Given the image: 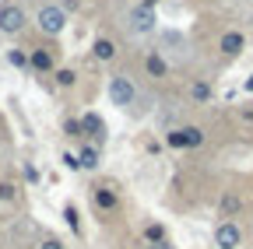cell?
Segmentation results:
<instances>
[{"label": "cell", "mask_w": 253, "mask_h": 249, "mask_svg": "<svg viewBox=\"0 0 253 249\" xmlns=\"http://www.w3.org/2000/svg\"><path fill=\"white\" fill-rule=\"evenodd\" d=\"M155 25H158V18H155V11L144 7V4L130 7V14H126V28H130L134 36H148V32H155Z\"/></svg>", "instance_id": "cell-1"}, {"label": "cell", "mask_w": 253, "mask_h": 249, "mask_svg": "<svg viewBox=\"0 0 253 249\" xmlns=\"http://www.w3.org/2000/svg\"><path fill=\"white\" fill-rule=\"evenodd\" d=\"M36 21H39V28H42L46 36H60L63 28H67V14H63V7H53V4L39 7Z\"/></svg>", "instance_id": "cell-2"}, {"label": "cell", "mask_w": 253, "mask_h": 249, "mask_svg": "<svg viewBox=\"0 0 253 249\" xmlns=\"http://www.w3.org/2000/svg\"><path fill=\"white\" fill-rule=\"evenodd\" d=\"M109 99H113V106H120V109L134 106V99H137L134 81H130V77H123V74H116V77L109 81Z\"/></svg>", "instance_id": "cell-3"}, {"label": "cell", "mask_w": 253, "mask_h": 249, "mask_svg": "<svg viewBox=\"0 0 253 249\" xmlns=\"http://www.w3.org/2000/svg\"><path fill=\"white\" fill-rule=\"evenodd\" d=\"M21 28H25V11L18 4H4V7H0V32H4V36H18Z\"/></svg>", "instance_id": "cell-4"}, {"label": "cell", "mask_w": 253, "mask_h": 249, "mask_svg": "<svg viewBox=\"0 0 253 249\" xmlns=\"http://www.w3.org/2000/svg\"><path fill=\"white\" fill-rule=\"evenodd\" d=\"M166 141H169V147H201L204 144V130L201 127H179Z\"/></svg>", "instance_id": "cell-5"}, {"label": "cell", "mask_w": 253, "mask_h": 249, "mask_svg": "<svg viewBox=\"0 0 253 249\" xmlns=\"http://www.w3.org/2000/svg\"><path fill=\"white\" fill-rule=\"evenodd\" d=\"M239 242H243V232H239L236 221H221L214 228V246L218 249H239Z\"/></svg>", "instance_id": "cell-6"}, {"label": "cell", "mask_w": 253, "mask_h": 249, "mask_svg": "<svg viewBox=\"0 0 253 249\" xmlns=\"http://www.w3.org/2000/svg\"><path fill=\"white\" fill-rule=\"evenodd\" d=\"M218 46H221V53H225V56H236V53H243V46H246V36H243V32H225Z\"/></svg>", "instance_id": "cell-7"}, {"label": "cell", "mask_w": 253, "mask_h": 249, "mask_svg": "<svg viewBox=\"0 0 253 249\" xmlns=\"http://www.w3.org/2000/svg\"><path fill=\"white\" fill-rule=\"evenodd\" d=\"M81 130H84V134H91V137H99V141H102V137H106V123H102L99 116H95V112H88V116L81 119Z\"/></svg>", "instance_id": "cell-8"}, {"label": "cell", "mask_w": 253, "mask_h": 249, "mask_svg": "<svg viewBox=\"0 0 253 249\" xmlns=\"http://www.w3.org/2000/svg\"><path fill=\"white\" fill-rule=\"evenodd\" d=\"M144 71H148L151 77H166V74H169V64H166V60L158 56V53H148V60H144Z\"/></svg>", "instance_id": "cell-9"}, {"label": "cell", "mask_w": 253, "mask_h": 249, "mask_svg": "<svg viewBox=\"0 0 253 249\" xmlns=\"http://www.w3.org/2000/svg\"><path fill=\"white\" fill-rule=\"evenodd\" d=\"M95 204H99L102 211H116V193L109 190V186H95Z\"/></svg>", "instance_id": "cell-10"}, {"label": "cell", "mask_w": 253, "mask_h": 249, "mask_svg": "<svg viewBox=\"0 0 253 249\" xmlns=\"http://www.w3.org/2000/svg\"><path fill=\"white\" fill-rule=\"evenodd\" d=\"M78 165H81V169H99V147H81Z\"/></svg>", "instance_id": "cell-11"}, {"label": "cell", "mask_w": 253, "mask_h": 249, "mask_svg": "<svg viewBox=\"0 0 253 249\" xmlns=\"http://www.w3.org/2000/svg\"><path fill=\"white\" fill-rule=\"evenodd\" d=\"M32 67H36V71H53V56L46 53V49H36V53H32Z\"/></svg>", "instance_id": "cell-12"}, {"label": "cell", "mask_w": 253, "mask_h": 249, "mask_svg": "<svg viewBox=\"0 0 253 249\" xmlns=\"http://www.w3.org/2000/svg\"><path fill=\"white\" fill-rule=\"evenodd\" d=\"M190 99H194V102H208L211 99V84L208 81H194V84H190Z\"/></svg>", "instance_id": "cell-13"}, {"label": "cell", "mask_w": 253, "mask_h": 249, "mask_svg": "<svg viewBox=\"0 0 253 249\" xmlns=\"http://www.w3.org/2000/svg\"><path fill=\"white\" fill-rule=\"evenodd\" d=\"M91 49H95V56H99V60H113V56H116V46H113L109 39H95Z\"/></svg>", "instance_id": "cell-14"}, {"label": "cell", "mask_w": 253, "mask_h": 249, "mask_svg": "<svg viewBox=\"0 0 253 249\" xmlns=\"http://www.w3.org/2000/svg\"><path fill=\"white\" fill-rule=\"evenodd\" d=\"M144 239H148L151 246H155V242H162V239H166V228H162V225H148V232H144Z\"/></svg>", "instance_id": "cell-15"}, {"label": "cell", "mask_w": 253, "mask_h": 249, "mask_svg": "<svg viewBox=\"0 0 253 249\" xmlns=\"http://www.w3.org/2000/svg\"><path fill=\"white\" fill-rule=\"evenodd\" d=\"M221 211H225V214H236V211H239V197L225 193V197H221Z\"/></svg>", "instance_id": "cell-16"}, {"label": "cell", "mask_w": 253, "mask_h": 249, "mask_svg": "<svg viewBox=\"0 0 253 249\" xmlns=\"http://www.w3.org/2000/svg\"><path fill=\"white\" fill-rule=\"evenodd\" d=\"M7 60H11V64H14V67H21V71H25V67L32 64V60H28L25 53H18V49H11V53H7Z\"/></svg>", "instance_id": "cell-17"}, {"label": "cell", "mask_w": 253, "mask_h": 249, "mask_svg": "<svg viewBox=\"0 0 253 249\" xmlns=\"http://www.w3.org/2000/svg\"><path fill=\"white\" fill-rule=\"evenodd\" d=\"M56 81H60L63 88H71V84L78 81V74H74V71H60V74H56Z\"/></svg>", "instance_id": "cell-18"}, {"label": "cell", "mask_w": 253, "mask_h": 249, "mask_svg": "<svg viewBox=\"0 0 253 249\" xmlns=\"http://www.w3.org/2000/svg\"><path fill=\"white\" fill-rule=\"evenodd\" d=\"M67 134L71 137H81L84 130H81V119H67Z\"/></svg>", "instance_id": "cell-19"}, {"label": "cell", "mask_w": 253, "mask_h": 249, "mask_svg": "<svg viewBox=\"0 0 253 249\" xmlns=\"http://www.w3.org/2000/svg\"><path fill=\"white\" fill-rule=\"evenodd\" d=\"M63 217H67V225L78 232V211H74V207H67V211H63Z\"/></svg>", "instance_id": "cell-20"}, {"label": "cell", "mask_w": 253, "mask_h": 249, "mask_svg": "<svg viewBox=\"0 0 253 249\" xmlns=\"http://www.w3.org/2000/svg\"><path fill=\"white\" fill-rule=\"evenodd\" d=\"M0 200H14V186H11V182L0 186Z\"/></svg>", "instance_id": "cell-21"}, {"label": "cell", "mask_w": 253, "mask_h": 249, "mask_svg": "<svg viewBox=\"0 0 253 249\" xmlns=\"http://www.w3.org/2000/svg\"><path fill=\"white\" fill-rule=\"evenodd\" d=\"M63 165H67V169H81L78 165V154H63Z\"/></svg>", "instance_id": "cell-22"}, {"label": "cell", "mask_w": 253, "mask_h": 249, "mask_svg": "<svg viewBox=\"0 0 253 249\" xmlns=\"http://www.w3.org/2000/svg\"><path fill=\"white\" fill-rule=\"evenodd\" d=\"M39 249H63V242H60V239H46Z\"/></svg>", "instance_id": "cell-23"}, {"label": "cell", "mask_w": 253, "mask_h": 249, "mask_svg": "<svg viewBox=\"0 0 253 249\" xmlns=\"http://www.w3.org/2000/svg\"><path fill=\"white\" fill-rule=\"evenodd\" d=\"M148 249H176V246H172V242H166V239H162V242H155V246H148Z\"/></svg>", "instance_id": "cell-24"}, {"label": "cell", "mask_w": 253, "mask_h": 249, "mask_svg": "<svg viewBox=\"0 0 253 249\" xmlns=\"http://www.w3.org/2000/svg\"><path fill=\"white\" fill-rule=\"evenodd\" d=\"M243 91H253V74H250V77L243 81Z\"/></svg>", "instance_id": "cell-25"}, {"label": "cell", "mask_w": 253, "mask_h": 249, "mask_svg": "<svg viewBox=\"0 0 253 249\" xmlns=\"http://www.w3.org/2000/svg\"><path fill=\"white\" fill-rule=\"evenodd\" d=\"M141 4H144V7H151V11H155V4H158V0H141Z\"/></svg>", "instance_id": "cell-26"}]
</instances>
